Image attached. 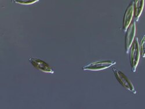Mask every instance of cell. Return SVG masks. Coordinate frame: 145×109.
<instances>
[{"label":"cell","mask_w":145,"mask_h":109,"mask_svg":"<svg viewBox=\"0 0 145 109\" xmlns=\"http://www.w3.org/2000/svg\"><path fill=\"white\" fill-rule=\"evenodd\" d=\"M131 46H132L130 54V62L132 71L135 72L136 71V69L138 66L140 57L139 45L138 39H136L135 40H134Z\"/></svg>","instance_id":"cell-1"},{"label":"cell","mask_w":145,"mask_h":109,"mask_svg":"<svg viewBox=\"0 0 145 109\" xmlns=\"http://www.w3.org/2000/svg\"><path fill=\"white\" fill-rule=\"evenodd\" d=\"M113 71L116 77V79L118 80V81L120 82L121 85H122L123 87H124L125 89L131 91L132 93H137L132 84L123 72L116 69V68H113Z\"/></svg>","instance_id":"cell-2"},{"label":"cell","mask_w":145,"mask_h":109,"mask_svg":"<svg viewBox=\"0 0 145 109\" xmlns=\"http://www.w3.org/2000/svg\"><path fill=\"white\" fill-rule=\"evenodd\" d=\"M116 63V61L112 60H106V61H99L92 62L88 65L82 67L84 70H91V71H99L104 70L110 67L112 65Z\"/></svg>","instance_id":"cell-3"},{"label":"cell","mask_w":145,"mask_h":109,"mask_svg":"<svg viewBox=\"0 0 145 109\" xmlns=\"http://www.w3.org/2000/svg\"><path fill=\"white\" fill-rule=\"evenodd\" d=\"M136 32V25L135 22H132L127 29V31L125 39V48L126 52L128 53L134 40Z\"/></svg>","instance_id":"cell-4"},{"label":"cell","mask_w":145,"mask_h":109,"mask_svg":"<svg viewBox=\"0 0 145 109\" xmlns=\"http://www.w3.org/2000/svg\"><path fill=\"white\" fill-rule=\"evenodd\" d=\"M29 61L35 69L39 70L44 72H47V73H54V72L49 65L40 59L30 57Z\"/></svg>","instance_id":"cell-5"},{"label":"cell","mask_w":145,"mask_h":109,"mask_svg":"<svg viewBox=\"0 0 145 109\" xmlns=\"http://www.w3.org/2000/svg\"><path fill=\"white\" fill-rule=\"evenodd\" d=\"M134 3L132 2L127 8L123 18V30L126 31L131 23L133 15H134Z\"/></svg>","instance_id":"cell-6"},{"label":"cell","mask_w":145,"mask_h":109,"mask_svg":"<svg viewBox=\"0 0 145 109\" xmlns=\"http://www.w3.org/2000/svg\"><path fill=\"white\" fill-rule=\"evenodd\" d=\"M144 6V1L143 0H137L134 1V14L137 21L138 20L139 17L140 16L143 8Z\"/></svg>","instance_id":"cell-7"},{"label":"cell","mask_w":145,"mask_h":109,"mask_svg":"<svg viewBox=\"0 0 145 109\" xmlns=\"http://www.w3.org/2000/svg\"><path fill=\"white\" fill-rule=\"evenodd\" d=\"M139 50L142 57H144V37H143L140 46H139Z\"/></svg>","instance_id":"cell-8"},{"label":"cell","mask_w":145,"mask_h":109,"mask_svg":"<svg viewBox=\"0 0 145 109\" xmlns=\"http://www.w3.org/2000/svg\"><path fill=\"white\" fill-rule=\"evenodd\" d=\"M38 0H35V1H28V0H23V1H15V3H17L20 4H25V5L34 4Z\"/></svg>","instance_id":"cell-9"}]
</instances>
